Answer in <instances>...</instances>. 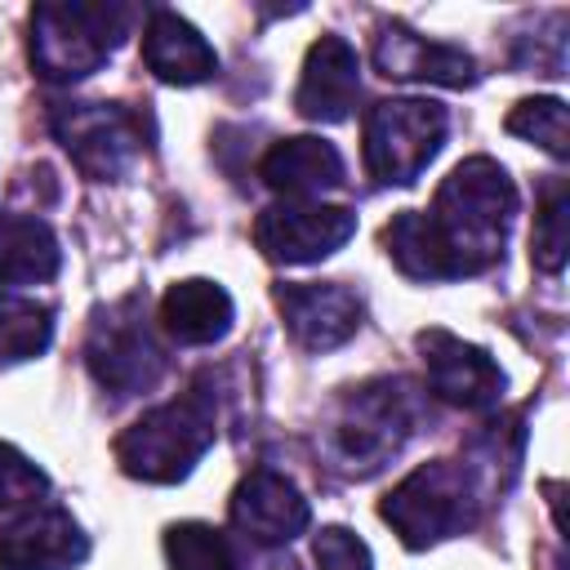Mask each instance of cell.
<instances>
[{"mask_svg": "<svg viewBox=\"0 0 570 570\" xmlns=\"http://www.w3.org/2000/svg\"><path fill=\"white\" fill-rule=\"evenodd\" d=\"M517 214V183L490 156L459 160L428 209H401L383 227L392 263L410 281H459L494 267Z\"/></svg>", "mask_w": 570, "mask_h": 570, "instance_id": "1", "label": "cell"}, {"mask_svg": "<svg viewBox=\"0 0 570 570\" xmlns=\"http://www.w3.org/2000/svg\"><path fill=\"white\" fill-rule=\"evenodd\" d=\"M214 423H218L214 392L205 383H196L183 396L134 419L116 441V459L138 481H151V485L183 481L200 463V454L214 445V436H218Z\"/></svg>", "mask_w": 570, "mask_h": 570, "instance_id": "2", "label": "cell"}, {"mask_svg": "<svg viewBox=\"0 0 570 570\" xmlns=\"http://www.w3.org/2000/svg\"><path fill=\"white\" fill-rule=\"evenodd\" d=\"M481 468L468 459H432L414 468L383 499V521L401 534L405 548H432L450 534L476 525L481 512Z\"/></svg>", "mask_w": 570, "mask_h": 570, "instance_id": "3", "label": "cell"}, {"mask_svg": "<svg viewBox=\"0 0 570 570\" xmlns=\"http://www.w3.org/2000/svg\"><path fill=\"white\" fill-rule=\"evenodd\" d=\"M129 4H89V0H49L31 9V62L45 80L71 85L94 76L134 27Z\"/></svg>", "mask_w": 570, "mask_h": 570, "instance_id": "4", "label": "cell"}, {"mask_svg": "<svg viewBox=\"0 0 570 570\" xmlns=\"http://www.w3.org/2000/svg\"><path fill=\"white\" fill-rule=\"evenodd\" d=\"M414 432V405L401 379H374L352 387L325 432V454L347 476L379 472Z\"/></svg>", "mask_w": 570, "mask_h": 570, "instance_id": "5", "label": "cell"}, {"mask_svg": "<svg viewBox=\"0 0 570 570\" xmlns=\"http://www.w3.org/2000/svg\"><path fill=\"white\" fill-rule=\"evenodd\" d=\"M445 107L432 98H383L365 116V169L383 187H410L445 142Z\"/></svg>", "mask_w": 570, "mask_h": 570, "instance_id": "6", "label": "cell"}, {"mask_svg": "<svg viewBox=\"0 0 570 570\" xmlns=\"http://www.w3.org/2000/svg\"><path fill=\"white\" fill-rule=\"evenodd\" d=\"M53 138L85 178L116 183L142 156V116L120 102H58Z\"/></svg>", "mask_w": 570, "mask_h": 570, "instance_id": "7", "label": "cell"}, {"mask_svg": "<svg viewBox=\"0 0 570 570\" xmlns=\"http://www.w3.org/2000/svg\"><path fill=\"white\" fill-rule=\"evenodd\" d=\"M85 361H89L94 379L102 387H111L116 396L147 392L165 374V347L156 343L138 298H125L94 321L89 343H85Z\"/></svg>", "mask_w": 570, "mask_h": 570, "instance_id": "8", "label": "cell"}, {"mask_svg": "<svg viewBox=\"0 0 570 570\" xmlns=\"http://www.w3.org/2000/svg\"><path fill=\"white\" fill-rule=\"evenodd\" d=\"M356 232V214L347 205L321 200H276L258 214L254 240L272 263H316L347 245Z\"/></svg>", "mask_w": 570, "mask_h": 570, "instance_id": "9", "label": "cell"}, {"mask_svg": "<svg viewBox=\"0 0 570 570\" xmlns=\"http://www.w3.org/2000/svg\"><path fill=\"white\" fill-rule=\"evenodd\" d=\"M89 557V539L76 517L58 503L0 517V566L4 570H76Z\"/></svg>", "mask_w": 570, "mask_h": 570, "instance_id": "10", "label": "cell"}, {"mask_svg": "<svg viewBox=\"0 0 570 570\" xmlns=\"http://www.w3.org/2000/svg\"><path fill=\"white\" fill-rule=\"evenodd\" d=\"M419 352H423V370H428V387L459 410H490L503 396V370L499 361L476 347L463 343L445 330H423L419 334Z\"/></svg>", "mask_w": 570, "mask_h": 570, "instance_id": "11", "label": "cell"}, {"mask_svg": "<svg viewBox=\"0 0 570 570\" xmlns=\"http://www.w3.org/2000/svg\"><path fill=\"white\" fill-rule=\"evenodd\" d=\"M276 307L289 325V334L307 352H330L347 343L361 325V298L356 289L338 281H298V285H276Z\"/></svg>", "mask_w": 570, "mask_h": 570, "instance_id": "12", "label": "cell"}, {"mask_svg": "<svg viewBox=\"0 0 570 570\" xmlns=\"http://www.w3.org/2000/svg\"><path fill=\"white\" fill-rule=\"evenodd\" d=\"M312 521V508L307 499L298 494V485L272 468H254L236 494H232V525L263 543V548H276V543H289L294 534H303Z\"/></svg>", "mask_w": 570, "mask_h": 570, "instance_id": "13", "label": "cell"}, {"mask_svg": "<svg viewBox=\"0 0 570 570\" xmlns=\"http://www.w3.org/2000/svg\"><path fill=\"white\" fill-rule=\"evenodd\" d=\"M374 67L387 80H432V85H445V89H463V85L476 80L472 53H463L454 45L423 40L401 22H387L374 36Z\"/></svg>", "mask_w": 570, "mask_h": 570, "instance_id": "14", "label": "cell"}, {"mask_svg": "<svg viewBox=\"0 0 570 570\" xmlns=\"http://www.w3.org/2000/svg\"><path fill=\"white\" fill-rule=\"evenodd\" d=\"M361 94V58L343 36H321L307 49L294 107L307 120H347Z\"/></svg>", "mask_w": 570, "mask_h": 570, "instance_id": "15", "label": "cell"}, {"mask_svg": "<svg viewBox=\"0 0 570 570\" xmlns=\"http://www.w3.org/2000/svg\"><path fill=\"white\" fill-rule=\"evenodd\" d=\"M142 62L165 85H200L218 71L214 45L174 9H151L142 27Z\"/></svg>", "mask_w": 570, "mask_h": 570, "instance_id": "16", "label": "cell"}, {"mask_svg": "<svg viewBox=\"0 0 570 570\" xmlns=\"http://www.w3.org/2000/svg\"><path fill=\"white\" fill-rule=\"evenodd\" d=\"M258 178L285 196V200H316L321 191L343 183V156L334 142L325 138H281L267 147V156L258 160Z\"/></svg>", "mask_w": 570, "mask_h": 570, "instance_id": "17", "label": "cell"}, {"mask_svg": "<svg viewBox=\"0 0 570 570\" xmlns=\"http://www.w3.org/2000/svg\"><path fill=\"white\" fill-rule=\"evenodd\" d=\"M232 316H236L232 294L218 281H205V276L178 281L160 298V325H165V334L174 343H187V347L218 343L232 330Z\"/></svg>", "mask_w": 570, "mask_h": 570, "instance_id": "18", "label": "cell"}, {"mask_svg": "<svg viewBox=\"0 0 570 570\" xmlns=\"http://www.w3.org/2000/svg\"><path fill=\"white\" fill-rule=\"evenodd\" d=\"M62 267L58 236L36 214H0V285H40Z\"/></svg>", "mask_w": 570, "mask_h": 570, "instance_id": "19", "label": "cell"}, {"mask_svg": "<svg viewBox=\"0 0 570 570\" xmlns=\"http://www.w3.org/2000/svg\"><path fill=\"white\" fill-rule=\"evenodd\" d=\"M53 338V307L22 298L13 289H0V365L31 361Z\"/></svg>", "mask_w": 570, "mask_h": 570, "instance_id": "20", "label": "cell"}, {"mask_svg": "<svg viewBox=\"0 0 570 570\" xmlns=\"http://www.w3.org/2000/svg\"><path fill=\"white\" fill-rule=\"evenodd\" d=\"M165 557H169V570H240L232 539L205 521L169 525L165 530Z\"/></svg>", "mask_w": 570, "mask_h": 570, "instance_id": "21", "label": "cell"}, {"mask_svg": "<svg viewBox=\"0 0 570 570\" xmlns=\"http://www.w3.org/2000/svg\"><path fill=\"white\" fill-rule=\"evenodd\" d=\"M566 249H570V196H566L561 183H548V191L539 200V214H534V236H530L534 267L561 272Z\"/></svg>", "mask_w": 570, "mask_h": 570, "instance_id": "22", "label": "cell"}, {"mask_svg": "<svg viewBox=\"0 0 570 570\" xmlns=\"http://www.w3.org/2000/svg\"><path fill=\"white\" fill-rule=\"evenodd\" d=\"M45 499H49V476L27 454H18L13 445L0 441V517L27 512Z\"/></svg>", "mask_w": 570, "mask_h": 570, "instance_id": "23", "label": "cell"}, {"mask_svg": "<svg viewBox=\"0 0 570 570\" xmlns=\"http://www.w3.org/2000/svg\"><path fill=\"white\" fill-rule=\"evenodd\" d=\"M508 134L539 142L552 156H566V102L561 98H525L508 116Z\"/></svg>", "mask_w": 570, "mask_h": 570, "instance_id": "24", "label": "cell"}, {"mask_svg": "<svg viewBox=\"0 0 570 570\" xmlns=\"http://www.w3.org/2000/svg\"><path fill=\"white\" fill-rule=\"evenodd\" d=\"M312 552H316V566H321V570H374V557H370L365 539H356V534L343 530V525H325V530L316 534Z\"/></svg>", "mask_w": 570, "mask_h": 570, "instance_id": "25", "label": "cell"}]
</instances>
